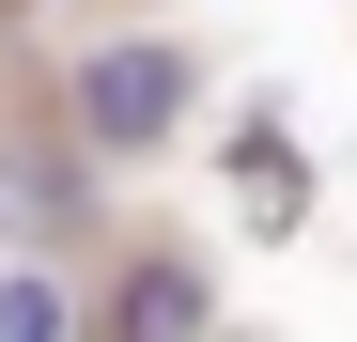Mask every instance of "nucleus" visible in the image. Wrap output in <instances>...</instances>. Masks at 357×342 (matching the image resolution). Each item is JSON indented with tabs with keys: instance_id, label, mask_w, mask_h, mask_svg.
I'll use <instances>...</instances> for the list:
<instances>
[{
	"instance_id": "nucleus-1",
	"label": "nucleus",
	"mask_w": 357,
	"mask_h": 342,
	"mask_svg": "<svg viewBox=\"0 0 357 342\" xmlns=\"http://www.w3.org/2000/svg\"><path fill=\"white\" fill-rule=\"evenodd\" d=\"M63 94H78V140L93 156H155L171 125H187V63H171V47H93Z\"/></svg>"
},
{
	"instance_id": "nucleus-2",
	"label": "nucleus",
	"mask_w": 357,
	"mask_h": 342,
	"mask_svg": "<svg viewBox=\"0 0 357 342\" xmlns=\"http://www.w3.org/2000/svg\"><path fill=\"white\" fill-rule=\"evenodd\" d=\"M109 342H202V280L171 265V249H155V265H125V296H109Z\"/></svg>"
},
{
	"instance_id": "nucleus-3",
	"label": "nucleus",
	"mask_w": 357,
	"mask_h": 342,
	"mask_svg": "<svg viewBox=\"0 0 357 342\" xmlns=\"http://www.w3.org/2000/svg\"><path fill=\"white\" fill-rule=\"evenodd\" d=\"M63 218H78L63 171H47V156H0V234H63Z\"/></svg>"
},
{
	"instance_id": "nucleus-4",
	"label": "nucleus",
	"mask_w": 357,
	"mask_h": 342,
	"mask_svg": "<svg viewBox=\"0 0 357 342\" xmlns=\"http://www.w3.org/2000/svg\"><path fill=\"white\" fill-rule=\"evenodd\" d=\"M0 342H63V280H0Z\"/></svg>"
}]
</instances>
